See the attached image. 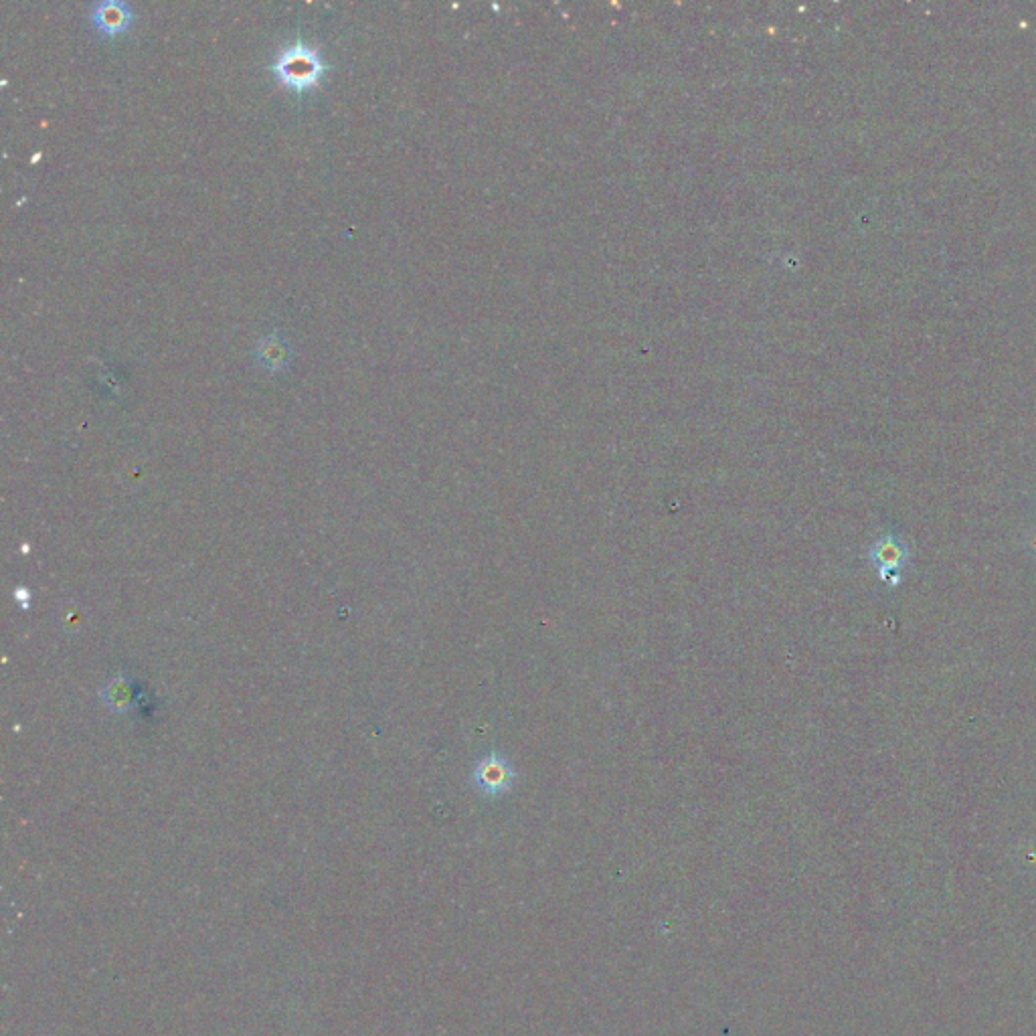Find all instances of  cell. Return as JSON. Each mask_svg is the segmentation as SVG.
<instances>
[{
	"mask_svg": "<svg viewBox=\"0 0 1036 1036\" xmlns=\"http://www.w3.org/2000/svg\"><path fill=\"white\" fill-rule=\"evenodd\" d=\"M869 557L879 577L887 581L891 587H897L901 581V571L909 561V549L905 541L899 539L895 533H885L873 543Z\"/></svg>",
	"mask_w": 1036,
	"mask_h": 1036,
	"instance_id": "3",
	"label": "cell"
},
{
	"mask_svg": "<svg viewBox=\"0 0 1036 1036\" xmlns=\"http://www.w3.org/2000/svg\"><path fill=\"white\" fill-rule=\"evenodd\" d=\"M326 69L328 67L320 51L306 43H294L284 47L272 65V71L278 75V79L286 88L298 94L312 90L314 85H318Z\"/></svg>",
	"mask_w": 1036,
	"mask_h": 1036,
	"instance_id": "1",
	"label": "cell"
},
{
	"mask_svg": "<svg viewBox=\"0 0 1036 1036\" xmlns=\"http://www.w3.org/2000/svg\"><path fill=\"white\" fill-rule=\"evenodd\" d=\"M255 359L266 371H282L292 361V344L278 332H272L257 342Z\"/></svg>",
	"mask_w": 1036,
	"mask_h": 1036,
	"instance_id": "5",
	"label": "cell"
},
{
	"mask_svg": "<svg viewBox=\"0 0 1036 1036\" xmlns=\"http://www.w3.org/2000/svg\"><path fill=\"white\" fill-rule=\"evenodd\" d=\"M1022 547H1024V551H1026L1032 559H1036V523H1034V525H1030V527L1024 531V535H1022Z\"/></svg>",
	"mask_w": 1036,
	"mask_h": 1036,
	"instance_id": "6",
	"label": "cell"
},
{
	"mask_svg": "<svg viewBox=\"0 0 1036 1036\" xmlns=\"http://www.w3.org/2000/svg\"><path fill=\"white\" fill-rule=\"evenodd\" d=\"M90 21H92L94 29H98L102 35L116 37L132 25L134 13H132L130 5L120 3V0H104V3H98L92 7Z\"/></svg>",
	"mask_w": 1036,
	"mask_h": 1036,
	"instance_id": "4",
	"label": "cell"
},
{
	"mask_svg": "<svg viewBox=\"0 0 1036 1036\" xmlns=\"http://www.w3.org/2000/svg\"><path fill=\"white\" fill-rule=\"evenodd\" d=\"M516 777L518 773L510 759H506L500 753H488L474 765L472 784L480 794L488 798H498L512 790Z\"/></svg>",
	"mask_w": 1036,
	"mask_h": 1036,
	"instance_id": "2",
	"label": "cell"
}]
</instances>
